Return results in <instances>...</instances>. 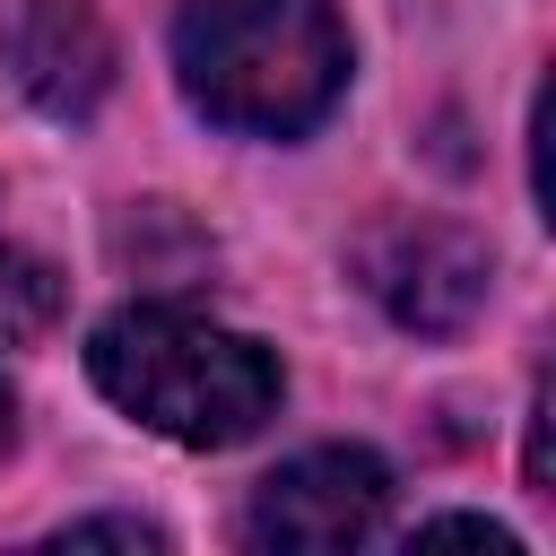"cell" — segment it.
Masks as SVG:
<instances>
[{"mask_svg":"<svg viewBox=\"0 0 556 556\" xmlns=\"http://www.w3.org/2000/svg\"><path fill=\"white\" fill-rule=\"evenodd\" d=\"M87 374L96 391L139 417L148 434L165 443H191V452H226V443H252L269 417H278V356L208 313H182V304H122L87 330Z\"/></svg>","mask_w":556,"mask_h":556,"instance_id":"6da1fadb","label":"cell"},{"mask_svg":"<svg viewBox=\"0 0 556 556\" xmlns=\"http://www.w3.org/2000/svg\"><path fill=\"white\" fill-rule=\"evenodd\" d=\"M182 96L243 139H304L348 96V26L330 0H191L174 17Z\"/></svg>","mask_w":556,"mask_h":556,"instance_id":"7a4b0ae2","label":"cell"},{"mask_svg":"<svg viewBox=\"0 0 556 556\" xmlns=\"http://www.w3.org/2000/svg\"><path fill=\"white\" fill-rule=\"evenodd\" d=\"M391 504V469L356 443H321V452H295L278 460L261 486H252V513H243V539L252 547H295V556H330V547H356L374 539Z\"/></svg>","mask_w":556,"mask_h":556,"instance_id":"3957f363","label":"cell"},{"mask_svg":"<svg viewBox=\"0 0 556 556\" xmlns=\"http://www.w3.org/2000/svg\"><path fill=\"white\" fill-rule=\"evenodd\" d=\"M356 269L374 287V304L400 321V330H460L478 304H486V243L443 226V217H391L356 243Z\"/></svg>","mask_w":556,"mask_h":556,"instance_id":"277c9868","label":"cell"},{"mask_svg":"<svg viewBox=\"0 0 556 556\" xmlns=\"http://www.w3.org/2000/svg\"><path fill=\"white\" fill-rule=\"evenodd\" d=\"M0 70L17 78L26 104H43L52 122H78L113 87V35L87 0H17L0 26Z\"/></svg>","mask_w":556,"mask_h":556,"instance_id":"5b68a950","label":"cell"},{"mask_svg":"<svg viewBox=\"0 0 556 556\" xmlns=\"http://www.w3.org/2000/svg\"><path fill=\"white\" fill-rule=\"evenodd\" d=\"M61 321V269L26 243H0V339H43Z\"/></svg>","mask_w":556,"mask_h":556,"instance_id":"8992f818","label":"cell"},{"mask_svg":"<svg viewBox=\"0 0 556 556\" xmlns=\"http://www.w3.org/2000/svg\"><path fill=\"white\" fill-rule=\"evenodd\" d=\"M417 539H486L495 556H513V530H495V521H478V513H443V521H417Z\"/></svg>","mask_w":556,"mask_h":556,"instance_id":"52a82bcc","label":"cell"},{"mask_svg":"<svg viewBox=\"0 0 556 556\" xmlns=\"http://www.w3.org/2000/svg\"><path fill=\"white\" fill-rule=\"evenodd\" d=\"M87 539H122V547H156V530H148V521H70V530H61V547H87Z\"/></svg>","mask_w":556,"mask_h":556,"instance_id":"ba28073f","label":"cell"},{"mask_svg":"<svg viewBox=\"0 0 556 556\" xmlns=\"http://www.w3.org/2000/svg\"><path fill=\"white\" fill-rule=\"evenodd\" d=\"M9 434H17V408H9V391H0V452H9Z\"/></svg>","mask_w":556,"mask_h":556,"instance_id":"9c48e42d","label":"cell"}]
</instances>
